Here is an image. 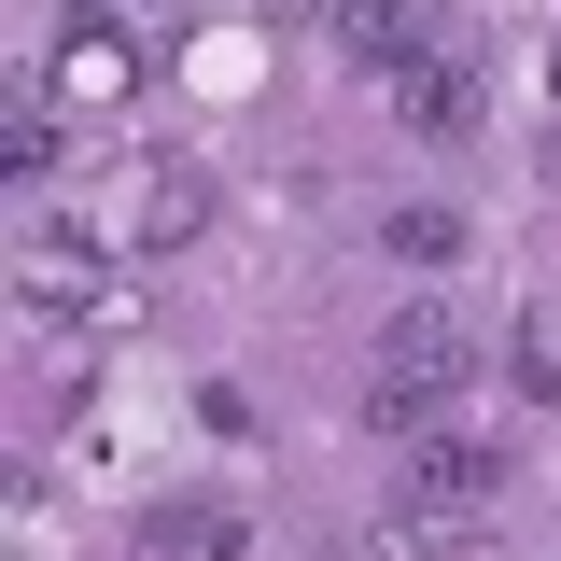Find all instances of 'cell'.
<instances>
[{"mask_svg": "<svg viewBox=\"0 0 561 561\" xmlns=\"http://www.w3.org/2000/svg\"><path fill=\"white\" fill-rule=\"evenodd\" d=\"M463 379H478V323H463L449 295H421V309H393V337H379V393H365V421H379V435H421Z\"/></svg>", "mask_w": 561, "mask_h": 561, "instance_id": "1", "label": "cell"}, {"mask_svg": "<svg viewBox=\"0 0 561 561\" xmlns=\"http://www.w3.org/2000/svg\"><path fill=\"white\" fill-rule=\"evenodd\" d=\"M43 70H57V99H70V113H113V99H140V43L99 14V0H70V14H57Z\"/></svg>", "mask_w": 561, "mask_h": 561, "instance_id": "2", "label": "cell"}, {"mask_svg": "<svg viewBox=\"0 0 561 561\" xmlns=\"http://www.w3.org/2000/svg\"><path fill=\"white\" fill-rule=\"evenodd\" d=\"M323 14H337L351 57H379V70H421V57H449V43H478L449 0H323Z\"/></svg>", "mask_w": 561, "mask_h": 561, "instance_id": "3", "label": "cell"}, {"mask_svg": "<svg viewBox=\"0 0 561 561\" xmlns=\"http://www.w3.org/2000/svg\"><path fill=\"white\" fill-rule=\"evenodd\" d=\"M393 99H408V127H421V140H478V113H491V70H478V43H449V57L393 70Z\"/></svg>", "mask_w": 561, "mask_h": 561, "instance_id": "4", "label": "cell"}, {"mask_svg": "<svg viewBox=\"0 0 561 561\" xmlns=\"http://www.w3.org/2000/svg\"><path fill=\"white\" fill-rule=\"evenodd\" d=\"M408 491H421V505H463V519H478L491 491H505V449H491V435H435V421H421V435H408Z\"/></svg>", "mask_w": 561, "mask_h": 561, "instance_id": "5", "label": "cell"}, {"mask_svg": "<svg viewBox=\"0 0 561 561\" xmlns=\"http://www.w3.org/2000/svg\"><path fill=\"white\" fill-rule=\"evenodd\" d=\"M365 548H379V561H449V548H478V519L408 491V505H379V534H365Z\"/></svg>", "mask_w": 561, "mask_h": 561, "instance_id": "6", "label": "cell"}, {"mask_svg": "<svg viewBox=\"0 0 561 561\" xmlns=\"http://www.w3.org/2000/svg\"><path fill=\"white\" fill-rule=\"evenodd\" d=\"M140 548H154V561H225V548H239V519H210V505L169 491V505H140Z\"/></svg>", "mask_w": 561, "mask_h": 561, "instance_id": "7", "label": "cell"}, {"mask_svg": "<svg viewBox=\"0 0 561 561\" xmlns=\"http://www.w3.org/2000/svg\"><path fill=\"white\" fill-rule=\"evenodd\" d=\"M197 225H210V183H197V169H183V154H169V169L140 183V239L169 253V239H197Z\"/></svg>", "mask_w": 561, "mask_h": 561, "instance_id": "8", "label": "cell"}, {"mask_svg": "<svg viewBox=\"0 0 561 561\" xmlns=\"http://www.w3.org/2000/svg\"><path fill=\"white\" fill-rule=\"evenodd\" d=\"M379 253H393V267H463V210H393V225H379Z\"/></svg>", "mask_w": 561, "mask_h": 561, "instance_id": "9", "label": "cell"}, {"mask_svg": "<svg viewBox=\"0 0 561 561\" xmlns=\"http://www.w3.org/2000/svg\"><path fill=\"white\" fill-rule=\"evenodd\" d=\"M505 393H534V408H561V351L534 337V323H519V337H505Z\"/></svg>", "mask_w": 561, "mask_h": 561, "instance_id": "10", "label": "cell"}, {"mask_svg": "<svg viewBox=\"0 0 561 561\" xmlns=\"http://www.w3.org/2000/svg\"><path fill=\"white\" fill-rule=\"evenodd\" d=\"M14 183H57V127H43V99H14Z\"/></svg>", "mask_w": 561, "mask_h": 561, "instance_id": "11", "label": "cell"}, {"mask_svg": "<svg viewBox=\"0 0 561 561\" xmlns=\"http://www.w3.org/2000/svg\"><path fill=\"white\" fill-rule=\"evenodd\" d=\"M548 84H561V70H548Z\"/></svg>", "mask_w": 561, "mask_h": 561, "instance_id": "12", "label": "cell"}]
</instances>
